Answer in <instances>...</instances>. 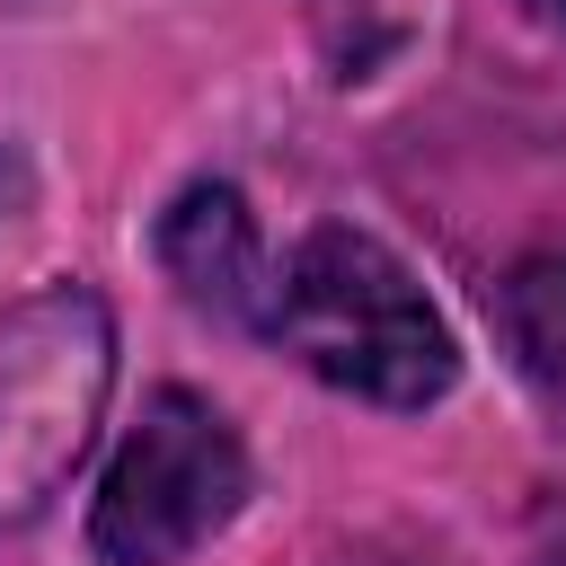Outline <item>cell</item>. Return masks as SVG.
<instances>
[{"label": "cell", "instance_id": "1", "mask_svg": "<svg viewBox=\"0 0 566 566\" xmlns=\"http://www.w3.org/2000/svg\"><path fill=\"white\" fill-rule=\"evenodd\" d=\"M265 327L327 389H354L371 407H433L460 380V345H451L442 310L424 301V283L371 230H345V221L310 230L283 256Z\"/></svg>", "mask_w": 566, "mask_h": 566}, {"label": "cell", "instance_id": "2", "mask_svg": "<svg viewBox=\"0 0 566 566\" xmlns=\"http://www.w3.org/2000/svg\"><path fill=\"white\" fill-rule=\"evenodd\" d=\"M115 389V318L97 292L53 283L0 318V531L35 522L80 469Z\"/></svg>", "mask_w": 566, "mask_h": 566}, {"label": "cell", "instance_id": "3", "mask_svg": "<svg viewBox=\"0 0 566 566\" xmlns=\"http://www.w3.org/2000/svg\"><path fill=\"white\" fill-rule=\"evenodd\" d=\"M239 504H248V451H239L230 416L195 389H159L97 478L88 548L106 566H177Z\"/></svg>", "mask_w": 566, "mask_h": 566}, {"label": "cell", "instance_id": "4", "mask_svg": "<svg viewBox=\"0 0 566 566\" xmlns=\"http://www.w3.org/2000/svg\"><path fill=\"white\" fill-rule=\"evenodd\" d=\"M159 265L221 327H248V318L274 310V274H265V248H256V221H248L239 186H186L159 212Z\"/></svg>", "mask_w": 566, "mask_h": 566}, {"label": "cell", "instance_id": "5", "mask_svg": "<svg viewBox=\"0 0 566 566\" xmlns=\"http://www.w3.org/2000/svg\"><path fill=\"white\" fill-rule=\"evenodd\" d=\"M495 336L522 363V380L566 398V256H522L495 283Z\"/></svg>", "mask_w": 566, "mask_h": 566}, {"label": "cell", "instance_id": "6", "mask_svg": "<svg viewBox=\"0 0 566 566\" xmlns=\"http://www.w3.org/2000/svg\"><path fill=\"white\" fill-rule=\"evenodd\" d=\"M531 9H539V18H548V27H566V0H531Z\"/></svg>", "mask_w": 566, "mask_h": 566}]
</instances>
